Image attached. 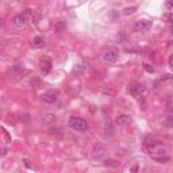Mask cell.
<instances>
[{"label": "cell", "mask_w": 173, "mask_h": 173, "mask_svg": "<svg viewBox=\"0 0 173 173\" xmlns=\"http://www.w3.org/2000/svg\"><path fill=\"white\" fill-rule=\"evenodd\" d=\"M93 157L95 158H101L103 156L106 154V147L103 146V145H100V143H97V145H95V147H93Z\"/></svg>", "instance_id": "9"}, {"label": "cell", "mask_w": 173, "mask_h": 173, "mask_svg": "<svg viewBox=\"0 0 173 173\" xmlns=\"http://www.w3.org/2000/svg\"><path fill=\"white\" fill-rule=\"evenodd\" d=\"M165 7H166L168 11H172V8H173V0H166Z\"/></svg>", "instance_id": "17"}, {"label": "cell", "mask_w": 173, "mask_h": 173, "mask_svg": "<svg viewBox=\"0 0 173 173\" xmlns=\"http://www.w3.org/2000/svg\"><path fill=\"white\" fill-rule=\"evenodd\" d=\"M129 92H130V95L133 97L139 99V97H142L143 95L146 93V88L143 85H141V84H134V85H130Z\"/></svg>", "instance_id": "5"}, {"label": "cell", "mask_w": 173, "mask_h": 173, "mask_svg": "<svg viewBox=\"0 0 173 173\" xmlns=\"http://www.w3.org/2000/svg\"><path fill=\"white\" fill-rule=\"evenodd\" d=\"M103 92H104L106 95H110V96H112V95H114V89L111 88V86H108V88H107V85H106V86H103Z\"/></svg>", "instance_id": "15"}, {"label": "cell", "mask_w": 173, "mask_h": 173, "mask_svg": "<svg viewBox=\"0 0 173 173\" xmlns=\"http://www.w3.org/2000/svg\"><path fill=\"white\" fill-rule=\"evenodd\" d=\"M137 11V7H129V8H126L125 10V15H131V14H134V12Z\"/></svg>", "instance_id": "16"}, {"label": "cell", "mask_w": 173, "mask_h": 173, "mask_svg": "<svg viewBox=\"0 0 173 173\" xmlns=\"http://www.w3.org/2000/svg\"><path fill=\"white\" fill-rule=\"evenodd\" d=\"M168 67H169V68H173V56H171L169 60H168Z\"/></svg>", "instance_id": "20"}, {"label": "cell", "mask_w": 173, "mask_h": 173, "mask_svg": "<svg viewBox=\"0 0 173 173\" xmlns=\"http://www.w3.org/2000/svg\"><path fill=\"white\" fill-rule=\"evenodd\" d=\"M118 58H119V52H118V49H115V47H110L108 50H106L104 54H103V60H104V62H107V64L116 62Z\"/></svg>", "instance_id": "4"}, {"label": "cell", "mask_w": 173, "mask_h": 173, "mask_svg": "<svg viewBox=\"0 0 173 173\" xmlns=\"http://www.w3.org/2000/svg\"><path fill=\"white\" fill-rule=\"evenodd\" d=\"M162 20H165L166 23H172L173 22V14L169 11V12H166V14H164L162 15Z\"/></svg>", "instance_id": "12"}, {"label": "cell", "mask_w": 173, "mask_h": 173, "mask_svg": "<svg viewBox=\"0 0 173 173\" xmlns=\"http://www.w3.org/2000/svg\"><path fill=\"white\" fill-rule=\"evenodd\" d=\"M0 26H2V19H0Z\"/></svg>", "instance_id": "25"}, {"label": "cell", "mask_w": 173, "mask_h": 173, "mask_svg": "<svg viewBox=\"0 0 173 173\" xmlns=\"http://www.w3.org/2000/svg\"><path fill=\"white\" fill-rule=\"evenodd\" d=\"M31 85L34 86V88H39V86L42 85V81H41V79H38V77H32Z\"/></svg>", "instance_id": "13"}, {"label": "cell", "mask_w": 173, "mask_h": 173, "mask_svg": "<svg viewBox=\"0 0 173 173\" xmlns=\"http://www.w3.org/2000/svg\"><path fill=\"white\" fill-rule=\"evenodd\" d=\"M45 46V41L42 37H35L34 38V42H32V47L35 49H42Z\"/></svg>", "instance_id": "11"}, {"label": "cell", "mask_w": 173, "mask_h": 173, "mask_svg": "<svg viewBox=\"0 0 173 173\" xmlns=\"http://www.w3.org/2000/svg\"><path fill=\"white\" fill-rule=\"evenodd\" d=\"M143 68H145L149 73H154V68L151 67V65H149V64H143Z\"/></svg>", "instance_id": "18"}, {"label": "cell", "mask_w": 173, "mask_h": 173, "mask_svg": "<svg viewBox=\"0 0 173 173\" xmlns=\"http://www.w3.org/2000/svg\"><path fill=\"white\" fill-rule=\"evenodd\" d=\"M7 151H8V147H4L0 145V156H4V154H7Z\"/></svg>", "instance_id": "19"}, {"label": "cell", "mask_w": 173, "mask_h": 173, "mask_svg": "<svg viewBox=\"0 0 173 173\" xmlns=\"http://www.w3.org/2000/svg\"><path fill=\"white\" fill-rule=\"evenodd\" d=\"M41 99H42V101L47 103V104H53L58 99V91H47V92L41 95Z\"/></svg>", "instance_id": "6"}, {"label": "cell", "mask_w": 173, "mask_h": 173, "mask_svg": "<svg viewBox=\"0 0 173 173\" xmlns=\"http://www.w3.org/2000/svg\"><path fill=\"white\" fill-rule=\"evenodd\" d=\"M130 171H131V172H137V171H138V165H134V166L131 168Z\"/></svg>", "instance_id": "23"}, {"label": "cell", "mask_w": 173, "mask_h": 173, "mask_svg": "<svg viewBox=\"0 0 173 173\" xmlns=\"http://www.w3.org/2000/svg\"><path fill=\"white\" fill-rule=\"evenodd\" d=\"M3 50V45H2V41H0V52Z\"/></svg>", "instance_id": "24"}, {"label": "cell", "mask_w": 173, "mask_h": 173, "mask_svg": "<svg viewBox=\"0 0 173 173\" xmlns=\"http://www.w3.org/2000/svg\"><path fill=\"white\" fill-rule=\"evenodd\" d=\"M131 116L130 115H126V114H122V115H118V118L115 119V123L119 126H129L131 123Z\"/></svg>", "instance_id": "8"}, {"label": "cell", "mask_w": 173, "mask_h": 173, "mask_svg": "<svg viewBox=\"0 0 173 173\" xmlns=\"http://www.w3.org/2000/svg\"><path fill=\"white\" fill-rule=\"evenodd\" d=\"M172 76L171 75H165V77H162V80H171Z\"/></svg>", "instance_id": "22"}, {"label": "cell", "mask_w": 173, "mask_h": 173, "mask_svg": "<svg viewBox=\"0 0 173 173\" xmlns=\"http://www.w3.org/2000/svg\"><path fill=\"white\" fill-rule=\"evenodd\" d=\"M32 14H34V11L30 10V8H27V10H24L22 12H19V14H16L14 16V19H12V22L16 27H23L24 24L28 22V19L32 18Z\"/></svg>", "instance_id": "1"}, {"label": "cell", "mask_w": 173, "mask_h": 173, "mask_svg": "<svg viewBox=\"0 0 173 173\" xmlns=\"http://www.w3.org/2000/svg\"><path fill=\"white\" fill-rule=\"evenodd\" d=\"M69 126H71V129L76 131H81V133L88 130V123L81 118H71L69 119Z\"/></svg>", "instance_id": "2"}, {"label": "cell", "mask_w": 173, "mask_h": 173, "mask_svg": "<svg viewBox=\"0 0 173 173\" xmlns=\"http://www.w3.org/2000/svg\"><path fill=\"white\" fill-rule=\"evenodd\" d=\"M24 165H26L27 168H31V165H30V162H28V160H27V158L24 160Z\"/></svg>", "instance_id": "21"}, {"label": "cell", "mask_w": 173, "mask_h": 173, "mask_svg": "<svg viewBox=\"0 0 173 173\" xmlns=\"http://www.w3.org/2000/svg\"><path fill=\"white\" fill-rule=\"evenodd\" d=\"M153 23L151 20H147V19H139L137 20L134 24H133V30L135 32H145V31H149Z\"/></svg>", "instance_id": "3"}, {"label": "cell", "mask_w": 173, "mask_h": 173, "mask_svg": "<svg viewBox=\"0 0 173 173\" xmlns=\"http://www.w3.org/2000/svg\"><path fill=\"white\" fill-rule=\"evenodd\" d=\"M104 165L106 166H112V168H116L119 164L116 161H114V160H107V161H104Z\"/></svg>", "instance_id": "14"}, {"label": "cell", "mask_w": 173, "mask_h": 173, "mask_svg": "<svg viewBox=\"0 0 173 173\" xmlns=\"http://www.w3.org/2000/svg\"><path fill=\"white\" fill-rule=\"evenodd\" d=\"M39 65H41V69L43 71V73H49L52 71V60L47 58V57H42L39 60Z\"/></svg>", "instance_id": "7"}, {"label": "cell", "mask_w": 173, "mask_h": 173, "mask_svg": "<svg viewBox=\"0 0 173 173\" xmlns=\"http://www.w3.org/2000/svg\"><path fill=\"white\" fill-rule=\"evenodd\" d=\"M56 115H53V114H43L42 116H41V121H42L45 125H52V123H54L56 122Z\"/></svg>", "instance_id": "10"}]
</instances>
